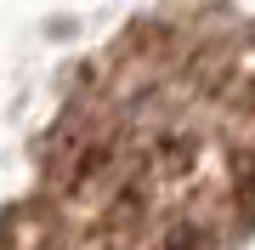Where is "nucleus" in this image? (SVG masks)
Returning <instances> with one entry per match:
<instances>
[{
    "label": "nucleus",
    "mask_w": 255,
    "mask_h": 250,
    "mask_svg": "<svg viewBox=\"0 0 255 250\" xmlns=\"http://www.w3.org/2000/svg\"><path fill=\"white\" fill-rule=\"evenodd\" d=\"M255 228V28L147 17L91 63L11 250H233Z\"/></svg>",
    "instance_id": "obj_1"
}]
</instances>
